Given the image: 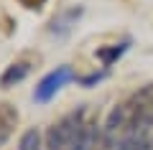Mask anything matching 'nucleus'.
Segmentation results:
<instances>
[{
  "instance_id": "1",
  "label": "nucleus",
  "mask_w": 153,
  "mask_h": 150,
  "mask_svg": "<svg viewBox=\"0 0 153 150\" xmlns=\"http://www.w3.org/2000/svg\"><path fill=\"white\" fill-rule=\"evenodd\" d=\"M69 79H71V69H69V66H59V69L49 71L44 79L38 81V86L33 89V99H36V102H49V99H51V97H54Z\"/></svg>"
},
{
  "instance_id": "2",
  "label": "nucleus",
  "mask_w": 153,
  "mask_h": 150,
  "mask_svg": "<svg viewBox=\"0 0 153 150\" xmlns=\"http://www.w3.org/2000/svg\"><path fill=\"white\" fill-rule=\"evenodd\" d=\"M16 122H18V112L10 107V104L3 102V104H0V145L10 137V132H13V127H16Z\"/></svg>"
},
{
  "instance_id": "3",
  "label": "nucleus",
  "mask_w": 153,
  "mask_h": 150,
  "mask_svg": "<svg viewBox=\"0 0 153 150\" xmlns=\"http://www.w3.org/2000/svg\"><path fill=\"white\" fill-rule=\"evenodd\" d=\"M28 69H31V66H28L26 61H16V64H10L5 71H3V76H0V86H5V89L13 86L16 81H21L23 76L28 74Z\"/></svg>"
},
{
  "instance_id": "4",
  "label": "nucleus",
  "mask_w": 153,
  "mask_h": 150,
  "mask_svg": "<svg viewBox=\"0 0 153 150\" xmlns=\"http://www.w3.org/2000/svg\"><path fill=\"white\" fill-rule=\"evenodd\" d=\"M128 48V41H123V43H115V46H110V48H97V59L102 61L105 66H110L115 59H120L123 56V51Z\"/></svg>"
},
{
  "instance_id": "5",
  "label": "nucleus",
  "mask_w": 153,
  "mask_h": 150,
  "mask_svg": "<svg viewBox=\"0 0 153 150\" xmlns=\"http://www.w3.org/2000/svg\"><path fill=\"white\" fill-rule=\"evenodd\" d=\"M79 13H82V8H74V10H69V13H64L61 18H54V23H51V31L54 33H64V31H69V23L74 21V18H79Z\"/></svg>"
},
{
  "instance_id": "6",
  "label": "nucleus",
  "mask_w": 153,
  "mask_h": 150,
  "mask_svg": "<svg viewBox=\"0 0 153 150\" xmlns=\"http://www.w3.org/2000/svg\"><path fill=\"white\" fill-rule=\"evenodd\" d=\"M18 150H41V137H38L36 130H28V132H23Z\"/></svg>"
},
{
  "instance_id": "7",
  "label": "nucleus",
  "mask_w": 153,
  "mask_h": 150,
  "mask_svg": "<svg viewBox=\"0 0 153 150\" xmlns=\"http://www.w3.org/2000/svg\"><path fill=\"white\" fill-rule=\"evenodd\" d=\"M21 3L26 8H41V5H44V0H21Z\"/></svg>"
}]
</instances>
